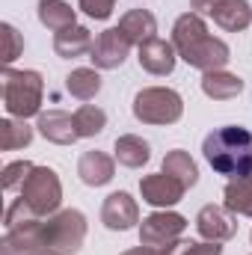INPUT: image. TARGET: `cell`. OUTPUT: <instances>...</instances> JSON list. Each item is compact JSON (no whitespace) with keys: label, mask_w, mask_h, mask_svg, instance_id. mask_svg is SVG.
<instances>
[{"label":"cell","mask_w":252,"mask_h":255,"mask_svg":"<svg viewBox=\"0 0 252 255\" xmlns=\"http://www.w3.org/2000/svg\"><path fill=\"white\" fill-rule=\"evenodd\" d=\"M133 116L142 125H172L184 116V101L169 86H148L133 95Z\"/></svg>","instance_id":"5"},{"label":"cell","mask_w":252,"mask_h":255,"mask_svg":"<svg viewBox=\"0 0 252 255\" xmlns=\"http://www.w3.org/2000/svg\"><path fill=\"white\" fill-rule=\"evenodd\" d=\"M211 18L223 30L238 33V30H247L252 24V9L247 0H220V6L211 12Z\"/></svg>","instance_id":"18"},{"label":"cell","mask_w":252,"mask_h":255,"mask_svg":"<svg viewBox=\"0 0 252 255\" xmlns=\"http://www.w3.org/2000/svg\"><path fill=\"white\" fill-rule=\"evenodd\" d=\"M130 48L133 45L122 36V30L119 27H110V30L98 33V39H95V45L89 51V60L95 63V68H101V71H113V68H119L127 60Z\"/></svg>","instance_id":"9"},{"label":"cell","mask_w":252,"mask_h":255,"mask_svg":"<svg viewBox=\"0 0 252 255\" xmlns=\"http://www.w3.org/2000/svg\"><path fill=\"white\" fill-rule=\"evenodd\" d=\"M0 255H15L12 250H6V247H0Z\"/></svg>","instance_id":"32"},{"label":"cell","mask_w":252,"mask_h":255,"mask_svg":"<svg viewBox=\"0 0 252 255\" xmlns=\"http://www.w3.org/2000/svg\"><path fill=\"white\" fill-rule=\"evenodd\" d=\"M39 133L48 139V142H57V145H71L77 136V128H74V116H68L63 110H48V113H39Z\"/></svg>","instance_id":"14"},{"label":"cell","mask_w":252,"mask_h":255,"mask_svg":"<svg viewBox=\"0 0 252 255\" xmlns=\"http://www.w3.org/2000/svg\"><path fill=\"white\" fill-rule=\"evenodd\" d=\"M3 107L15 119H30L42 113L45 80L33 68H3Z\"/></svg>","instance_id":"3"},{"label":"cell","mask_w":252,"mask_h":255,"mask_svg":"<svg viewBox=\"0 0 252 255\" xmlns=\"http://www.w3.org/2000/svg\"><path fill=\"white\" fill-rule=\"evenodd\" d=\"M202 92L208 98H214V101H232V98H238L244 92V80L238 74H232V71H223V68L220 71H205Z\"/></svg>","instance_id":"17"},{"label":"cell","mask_w":252,"mask_h":255,"mask_svg":"<svg viewBox=\"0 0 252 255\" xmlns=\"http://www.w3.org/2000/svg\"><path fill=\"white\" fill-rule=\"evenodd\" d=\"M190 6H193V12H199V15H211V12L220 6V0H190Z\"/></svg>","instance_id":"30"},{"label":"cell","mask_w":252,"mask_h":255,"mask_svg":"<svg viewBox=\"0 0 252 255\" xmlns=\"http://www.w3.org/2000/svg\"><path fill=\"white\" fill-rule=\"evenodd\" d=\"M223 205L232 214L252 217V172L244 178H229V184L223 190Z\"/></svg>","instance_id":"20"},{"label":"cell","mask_w":252,"mask_h":255,"mask_svg":"<svg viewBox=\"0 0 252 255\" xmlns=\"http://www.w3.org/2000/svg\"><path fill=\"white\" fill-rule=\"evenodd\" d=\"M77 12L65 3V0H39V21L48 27V30H54V33H60L65 27H74L77 21Z\"/></svg>","instance_id":"21"},{"label":"cell","mask_w":252,"mask_h":255,"mask_svg":"<svg viewBox=\"0 0 252 255\" xmlns=\"http://www.w3.org/2000/svg\"><path fill=\"white\" fill-rule=\"evenodd\" d=\"M119 30H122V36H125L130 45H142V42H148V39H154V33H157V18L148 12V9H130L125 12L122 18H119Z\"/></svg>","instance_id":"15"},{"label":"cell","mask_w":252,"mask_h":255,"mask_svg":"<svg viewBox=\"0 0 252 255\" xmlns=\"http://www.w3.org/2000/svg\"><path fill=\"white\" fill-rule=\"evenodd\" d=\"M196 229L205 241L223 244L238 235V214H232L226 205H205L196 214Z\"/></svg>","instance_id":"8"},{"label":"cell","mask_w":252,"mask_h":255,"mask_svg":"<svg viewBox=\"0 0 252 255\" xmlns=\"http://www.w3.org/2000/svg\"><path fill=\"white\" fill-rule=\"evenodd\" d=\"M136 60H139V68H142V71L163 77V74H172V71H175L178 51H175L172 42L154 36V39H148V42L139 45V57H136Z\"/></svg>","instance_id":"11"},{"label":"cell","mask_w":252,"mask_h":255,"mask_svg":"<svg viewBox=\"0 0 252 255\" xmlns=\"http://www.w3.org/2000/svg\"><path fill=\"white\" fill-rule=\"evenodd\" d=\"M39 238L42 244L57 255H77L86 241V217L74 208L57 211L51 217L39 220Z\"/></svg>","instance_id":"4"},{"label":"cell","mask_w":252,"mask_h":255,"mask_svg":"<svg viewBox=\"0 0 252 255\" xmlns=\"http://www.w3.org/2000/svg\"><path fill=\"white\" fill-rule=\"evenodd\" d=\"M21 199L27 202V208L36 217H51L57 214L60 202H63V184L60 175L51 166H33V172L27 175V181L21 184Z\"/></svg>","instance_id":"6"},{"label":"cell","mask_w":252,"mask_h":255,"mask_svg":"<svg viewBox=\"0 0 252 255\" xmlns=\"http://www.w3.org/2000/svg\"><path fill=\"white\" fill-rule=\"evenodd\" d=\"M74 128H77V136H95L107 128V113L95 104H83L74 110Z\"/></svg>","instance_id":"25"},{"label":"cell","mask_w":252,"mask_h":255,"mask_svg":"<svg viewBox=\"0 0 252 255\" xmlns=\"http://www.w3.org/2000/svg\"><path fill=\"white\" fill-rule=\"evenodd\" d=\"M250 238H252V235H250Z\"/></svg>","instance_id":"33"},{"label":"cell","mask_w":252,"mask_h":255,"mask_svg":"<svg viewBox=\"0 0 252 255\" xmlns=\"http://www.w3.org/2000/svg\"><path fill=\"white\" fill-rule=\"evenodd\" d=\"M172 45L178 57L199 71H220L232 60L229 45L208 33V24L199 12H184L172 24Z\"/></svg>","instance_id":"1"},{"label":"cell","mask_w":252,"mask_h":255,"mask_svg":"<svg viewBox=\"0 0 252 255\" xmlns=\"http://www.w3.org/2000/svg\"><path fill=\"white\" fill-rule=\"evenodd\" d=\"M77 175L86 187H104L116 175V160L104 151H83L77 160Z\"/></svg>","instance_id":"13"},{"label":"cell","mask_w":252,"mask_h":255,"mask_svg":"<svg viewBox=\"0 0 252 255\" xmlns=\"http://www.w3.org/2000/svg\"><path fill=\"white\" fill-rule=\"evenodd\" d=\"M160 255H223V247L214 241H175L169 247H163Z\"/></svg>","instance_id":"26"},{"label":"cell","mask_w":252,"mask_h":255,"mask_svg":"<svg viewBox=\"0 0 252 255\" xmlns=\"http://www.w3.org/2000/svg\"><path fill=\"white\" fill-rule=\"evenodd\" d=\"M202 154L217 175L244 178L252 172V130L241 125L217 128L205 136Z\"/></svg>","instance_id":"2"},{"label":"cell","mask_w":252,"mask_h":255,"mask_svg":"<svg viewBox=\"0 0 252 255\" xmlns=\"http://www.w3.org/2000/svg\"><path fill=\"white\" fill-rule=\"evenodd\" d=\"M0 30H3V42H6V51H3V63L12 65L15 60H18V54L24 51V39H21V33H18L12 24H3Z\"/></svg>","instance_id":"28"},{"label":"cell","mask_w":252,"mask_h":255,"mask_svg":"<svg viewBox=\"0 0 252 255\" xmlns=\"http://www.w3.org/2000/svg\"><path fill=\"white\" fill-rule=\"evenodd\" d=\"M33 172V163L30 160H15V163H6L3 169V190H21V184L27 181V175Z\"/></svg>","instance_id":"27"},{"label":"cell","mask_w":252,"mask_h":255,"mask_svg":"<svg viewBox=\"0 0 252 255\" xmlns=\"http://www.w3.org/2000/svg\"><path fill=\"white\" fill-rule=\"evenodd\" d=\"M184 193H187V187H184L178 178L166 175L163 169L154 172V175H142V181H139V196H142V202H148L151 208H160V211L178 205V202L184 199Z\"/></svg>","instance_id":"10"},{"label":"cell","mask_w":252,"mask_h":255,"mask_svg":"<svg viewBox=\"0 0 252 255\" xmlns=\"http://www.w3.org/2000/svg\"><path fill=\"white\" fill-rule=\"evenodd\" d=\"M122 255H160V250H151V247H136V250H127V253H122Z\"/></svg>","instance_id":"31"},{"label":"cell","mask_w":252,"mask_h":255,"mask_svg":"<svg viewBox=\"0 0 252 255\" xmlns=\"http://www.w3.org/2000/svg\"><path fill=\"white\" fill-rule=\"evenodd\" d=\"M113 151H116V160H119L122 166H127V169H139V166H145L148 157H151L148 142H145L142 136H136V133H122V136L116 139Z\"/></svg>","instance_id":"19"},{"label":"cell","mask_w":252,"mask_h":255,"mask_svg":"<svg viewBox=\"0 0 252 255\" xmlns=\"http://www.w3.org/2000/svg\"><path fill=\"white\" fill-rule=\"evenodd\" d=\"M187 229V220L175 211H154L139 223V244L151 247V250H163L169 244H175Z\"/></svg>","instance_id":"7"},{"label":"cell","mask_w":252,"mask_h":255,"mask_svg":"<svg viewBox=\"0 0 252 255\" xmlns=\"http://www.w3.org/2000/svg\"><path fill=\"white\" fill-rule=\"evenodd\" d=\"M163 172L172 175V178H178L187 190L199 181V169H196L193 157H190L184 148H172V151H166V157H163Z\"/></svg>","instance_id":"22"},{"label":"cell","mask_w":252,"mask_h":255,"mask_svg":"<svg viewBox=\"0 0 252 255\" xmlns=\"http://www.w3.org/2000/svg\"><path fill=\"white\" fill-rule=\"evenodd\" d=\"M77 9L86 12V15L95 18V21H107V18L113 15V9H116V0H80Z\"/></svg>","instance_id":"29"},{"label":"cell","mask_w":252,"mask_h":255,"mask_svg":"<svg viewBox=\"0 0 252 255\" xmlns=\"http://www.w3.org/2000/svg\"><path fill=\"white\" fill-rule=\"evenodd\" d=\"M33 142V128L24 119H3L0 122V148L3 151H15Z\"/></svg>","instance_id":"24"},{"label":"cell","mask_w":252,"mask_h":255,"mask_svg":"<svg viewBox=\"0 0 252 255\" xmlns=\"http://www.w3.org/2000/svg\"><path fill=\"white\" fill-rule=\"evenodd\" d=\"M101 223L110 232H127L139 223V208L127 193H110L101 205Z\"/></svg>","instance_id":"12"},{"label":"cell","mask_w":252,"mask_h":255,"mask_svg":"<svg viewBox=\"0 0 252 255\" xmlns=\"http://www.w3.org/2000/svg\"><path fill=\"white\" fill-rule=\"evenodd\" d=\"M65 89L80 101H92L101 92V74L95 68H74L65 77Z\"/></svg>","instance_id":"23"},{"label":"cell","mask_w":252,"mask_h":255,"mask_svg":"<svg viewBox=\"0 0 252 255\" xmlns=\"http://www.w3.org/2000/svg\"><path fill=\"white\" fill-rule=\"evenodd\" d=\"M92 45H95L92 33H89L86 27H80V24L65 27V30H60V33L54 36V51H57V57H63V60H77V57L89 54Z\"/></svg>","instance_id":"16"}]
</instances>
